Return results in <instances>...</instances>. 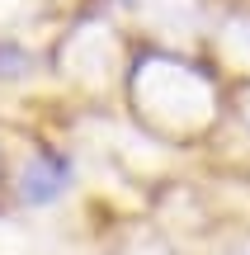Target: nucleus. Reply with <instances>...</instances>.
<instances>
[{
    "instance_id": "obj_1",
    "label": "nucleus",
    "mask_w": 250,
    "mask_h": 255,
    "mask_svg": "<svg viewBox=\"0 0 250 255\" xmlns=\"http://www.w3.org/2000/svg\"><path fill=\"white\" fill-rule=\"evenodd\" d=\"M66 184H71V156L57 151V146H38L19 170V199L28 208H43V203L62 199Z\"/></svg>"
},
{
    "instance_id": "obj_2",
    "label": "nucleus",
    "mask_w": 250,
    "mask_h": 255,
    "mask_svg": "<svg viewBox=\"0 0 250 255\" xmlns=\"http://www.w3.org/2000/svg\"><path fill=\"white\" fill-rule=\"evenodd\" d=\"M28 66H33V57H28L19 43H0V81H14V76H24Z\"/></svg>"
}]
</instances>
